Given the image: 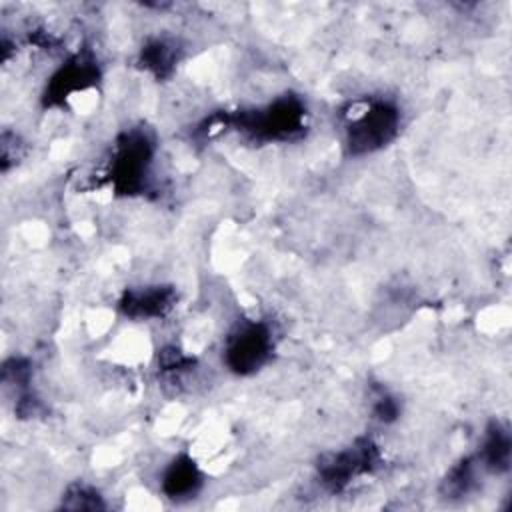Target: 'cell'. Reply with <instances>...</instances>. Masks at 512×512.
<instances>
[{
    "instance_id": "6",
    "label": "cell",
    "mask_w": 512,
    "mask_h": 512,
    "mask_svg": "<svg viewBox=\"0 0 512 512\" xmlns=\"http://www.w3.org/2000/svg\"><path fill=\"white\" fill-rule=\"evenodd\" d=\"M94 80H98V66H96L94 58L78 54V56L70 58L50 78V84L46 86V92H44V100L48 104L62 102L68 96H72L74 92H80V90H86L88 86H92Z\"/></svg>"
},
{
    "instance_id": "7",
    "label": "cell",
    "mask_w": 512,
    "mask_h": 512,
    "mask_svg": "<svg viewBox=\"0 0 512 512\" xmlns=\"http://www.w3.org/2000/svg\"><path fill=\"white\" fill-rule=\"evenodd\" d=\"M174 290L166 286H148L124 292L120 310L130 318H158L174 306Z\"/></svg>"
},
{
    "instance_id": "11",
    "label": "cell",
    "mask_w": 512,
    "mask_h": 512,
    "mask_svg": "<svg viewBox=\"0 0 512 512\" xmlns=\"http://www.w3.org/2000/svg\"><path fill=\"white\" fill-rule=\"evenodd\" d=\"M476 466H478L476 460H470V458L456 464L448 472V476L442 484V492L450 498H458V496L468 494L476 484Z\"/></svg>"
},
{
    "instance_id": "13",
    "label": "cell",
    "mask_w": 512,
    "mask_h": 512,
    "mask_svg": "<svg viewBox=\"0 0 512 512\" xmlns=\"http://www.w3.org/2000/svg\"><path fill=\"white\" fill-rule=\"evenodd\" d=\"M374 414H376V418L382 420V422L394 420L396 414H398V404H396V400H394L390 394H386L384 390H380V392L376 394V398H374Z\"/></svg>"
},
{
    "instance_id": "9",
    "label": "cell",
    "mask_w": 512,
    "mask_h": 512,
    "mask_svg": "<svg viewBox=\"0 0 512 512\" xmlns=\"http://www.w3.org/2000/svg\"><path fill=\"white\" fill-rule=\"evenodd\" d=\"M510 434L508 428H504L502 424L494 422L490 424V428L486 430L484 436V444L480 448L478 454V462L482 468L500 474L506 472L510 468Z\"/></svg>"
},
{
    "instance_id": "10",
    "label": "cell",
    "mask_w": 512,
    "mask_h": 512,
    "mask_svg": "<svg viewBox=\"0 0 512 512\" xmlns=\"http://www.w3.org/2000/svg\"><path fill=\"white\" fill-rule=\"evenodd\" d=\"M140 62L146 70L154 72L156 76H166L174 70V64L178 62V48L176 44L168 40H152L142 48Z\"/></svg>"
},
{
    "instance_id": "12",
    "label": "cell",
    "mask_w": 512,
    "mask_h": 512,
    "mask_svg": "<svg viewBox=\"0 0 512 512\" xmlns=\"http://www.w3.org/2000/svg\"><path fill=\"white\" fill-rule=\"evenodd\" d=\"M62 508L68 510H102L106 508L104 498L100 492L86 484H72L68 486L66 494L62 496Z\"/></svg>"
},
{
    "instance_id": "3",
    "label": "cell",
    "mask_w": 512,
    "mask_h": 512,
    "mask_svg": "<svg viewBox=\"0 0 512 512\" xmlns=\"http://www.w3.org/2000/svg\"><path fill=\"white\" fill-rule=\"evenodd\" d=\"M274 350L272 330L266 322L244 320L230 330L224 344V362L234 374H252L260 370Z\"/></svg>"
},
{
    "instance_id": "1",
    "label": "cell",
    "mask_w": 512,
    "mask_h": 512,
    "mask_svg": "<svg viewBox=\"0 0 512 512\" xmlns=\"http://www.w3.org/2000/svg\"><path fill=\"white\" fill-rule=\"evenodd\" d=\"M400 112L388 100H368L356 112L346 114V146L352 154H370L396 138Z\"/></svg>"
},
{
    "instance_id": "5",
    "label": "cell",
    "mask_w": 512,
    "mask_h": 512,
    "mask_svg": "<svg viewBox=\"0 0 512 512\" xmlns=\"http://www.w3.org/2000/svg\"><path fill=\"white\" fill-rule=\"evenodd\" d=\"M152 146L144 134H130L120 142L114 162L112 180L120 192L134 194L146 186V176L150 168Z\"/></svg>"
},
{
    "instance_id": "4",
    "label": "cell",
    "mask_w": 512,
    "mask_h": 512,
    "mask_svg": "<svg viewBox=\"0 0 512 512\" xmlns=\"http://www.w3.org/2000/svg\"><path fill=\"white\" fill-rule=\"evenodd\" d=\"M378 460L380 456L372 440L360 438L346 450L322 456L318 462V474L328 490L338 492L346 488L352 478L372 472Z\"/></svg>"
},
{
    "instance_id": "8",
    "label": "cell",
    "mask_w": 512,
    "mask_h": 512,
    "mask_svg": "<svg viewBox=\"0 0 512 512\" xmlns=\"http://www.w3.org/2000/svg\"><path fill=\"white\" fill-rule=\"evenodd\" d=\"M200 486L202 474L196 462L186 454L176 456L162 474V492L172 500L192 498V494H196Z\"/></svg>"
},
{
    "instance_id": "2",
    "label": "cell",
    "mask_w": 512,
    "mask_h": 512,
    "mask_svg": "<svg viewBox=\"0 0 512 512\" xmlns=\"http://www.w3.org/2000/svg\"><path fill=\"white\" fill-rule=\"evenodd\" d=\"M236 130L258 140H288L306 126L304 104L294 96L278 98L262 110L238 112L230 118Z\"/></svg>"
}]
</instances>
